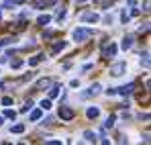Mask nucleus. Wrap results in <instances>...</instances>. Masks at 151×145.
<instances>
[{
	"instance_id": "nucleus-1",
	"label": "nucleus",
	"mask_w": 151,
	"mask_h": 145,
	"mask_svg": "<svg viewBox=\"0 0 151 145\" xmlns=\"http://www.w3.org/2000/svg\"><path fill=\"white\" fill-rule=\"evenodd\" d=\"M92 37V29H76L74 31V39L76 41H86Z\"/></svg>"
},
{
	"instance_id": "nucleus-2",
	"label": "nucleus",
	"mask_w": 151,
	"mask_h": 145,
	"mask_svg": "<svg viewBox=\"0 0 151 145\" xmlns=\"http://www.w3.org/2000/svg\"><path fill=\"white\" fill-rule=\"evenodd\" d=\"M127 70V63L125 61H119V63H114L112 68H110V76H114V78H119V76H123V72Z\"/></svg>"
},
{
	"instance_id": "nucleus-3",
	"label": "nucleus",
	"mask_w": 151,
	"mask_h": 145,
	"mask_svg": "<svg viewBox=\"0 0 151 145\" xmlns=\"http://www.w3.org/2000/svg\"><path fill=\"white\" fill-rule=\"evenodd\" d=\"M59 117H61L63 121H72V119H74V110L68 108V106H61V108H59Z\"/></svg>"
},
{
	"instance_id": "nucleus-4",
	"label": "nucleus",
	"mask_w": 151,
	"mask_h": 145,
	"mask_svg": "<svg viewBox=\"0 0 151 145\" xmlns=\"http://www.w3.org/2000/svg\"><path fill=\"white\" fill-rule=\"evenodd\" d=\"M102 55H104V57H114V55H116V45H114V43L106 45L104 51H102Z\"/></svg>"
},
{
	"instance_id": "nucleus-5",
	"label": "nucleus",
	"mask_w": 151,
	"mask_h": 145,
	"mask_svg": "<svg viewBox=\"0 0 151 145\" xmlns=\"http://www.w3.org/2000/svg\"><path fill=\"white\" fill-rule=\"evenodd\" d=\"M98 19H100V17H98L96 12H86V14L82 17L84 23H98Z\"/></svg>"
},
{
	"instance_id": "nucleus-6",
	"label": "nucleus",
	"mask_w": 151,
	"mask_h": 145,
	"mask_svg": "<svg viewBox=\"0 0 151 145\" xmlns=\"http://www.w3.org/2000/svg\"><path fill=\"white\" fill-rule=\"evenodd\" d=\"M98 92H100V84H92V86H90V90L82 94V98H88V96H92V94H98Z\"/></svg>"
},
{
	"instance_id": "nucleus-7",
	"label": "nucleus",
	"mask_w": 151,
	"mask_h": 145,
	"mask_svg": "<svg viewBox=\"0 0 151 145\" xmlns=\"http://www.w3.org/2000/svg\"><path fill=\"white\" fill-rule=\"evenodd\" d=\"M37 23L41 25V27H47V25L51 23V17H49V14H41V17L37 19Z\"/></svg>"
},
{
	"instance_id": "nucleus-8",
	"label": "nucleus",
	"mask_w": 151,
	"mask_h": 145,
	"mask_svg": "<svg viewBox=\"0 0 151 145\" xmlns=\"http://www.w3.org/2000/svg\"><path fill=\"white\" fill-rule=\"evenodd\" d=\"M135 90V84H129V86H123L121 90H119V94H123V96H127V94H131Z\"/></svg>"
},
{
	"instance_id": "nucleus-9",
	"label": "nucleus",
	"mask_w": 151,
	"mask_h": 145,
	"mask_svg": "<svg viewBox=\"0 0 151 145\" xmlns=\"http://www.w3.org/2000/svg\"><path fill=\"white\" fill-rule=\"evenodd\" d=\"M43 59H45V55H43V53H39V55H35L33 59H29V66H37V63H39V61H43Z\"/></svg>"
},
{
	"instance_id": "nucleus-10",
	"label": "nucleus",
	"mask_w": 151,
	"mask_h": 145,
	"mask_svg": "<svg viewBox=\"0 0 151 145\" xmlns=\"http://www.w3.org/2000/svg\"><path fill=\"white\" fill-rule=\"evenodd\" d=\"M25 125H23V123H19V125H14V127H12V129H10V133H17V135H19V133H25Z\"/></svg>"
},
{
	"instance_id": "nucleus-11",
	"label": "nucleus",
	"mask_w": 151,
	"mask_h": 145,
	"mask_svg": "<svg viewBox=\"0 0 151 145\" xmlns=\"http://www.w3.org/2000/svg\"><path fill=\"white\" fill-rule=\"evenodd\" d=\"M51 2H53V0H37V2H35V8H47Z\"/></svg>"
},
{
	"instance_id": "nucleus-12",
	"label": "nucleus",
	"mask_w": 151,
	"mask_h": 145,
	"mask_svg": "<svg viewBox=\"0 0 151 145\" xmlns=\"http://www.w3.org/2000/svg\"><path fill=\"white\" fill-rule=\"evenodd\" d=\"M133 47V37H131V35H129V37H125V39H123V49H131Z\"/></svg>"
},
{
	"instance_id": "nucleus-13",
	"label": "nucleus",
	"mask_w": 151,
	"mask_h": 145,
	"mask_svg": "<svg viewBox=\"0 0 151 145\" xmlns=\"http://www.w3.org/2000/svg\"><path fill=\"white\" fill-rule=\"evenodd\" d=\"M98 117H100L98 108H88V119H98Z\"/></svg>"
},
{
	"instance_id": "nucleus-14",
	"label": "nucleus",
	"mask_w": 151,
	"mask_h": 145,
	"mask_svg": "<svg viewBox=\"0 0 151 145\" xmlns=\"http://www.w3.org/2000/svg\"><path fill=\"white\" fill-rule=\"evenodd\" d=\"M41 115H43V108L33 110V113H31V121H39V119H41Z\"/></svg>"
},
{
	"instance_id": "nucleus-15",
	"label": "nucleus",
	"mask_w": 151,
	"mask_h": 145,
	"mask_svg": "<svg viewBox=\"0 0 151 145\" xmlns=\"http://www.w3.org/2000/svg\"><path fill=\"white\" fill-rule=\"evenodd\" d=\"M47 86H51V80H49V78H45V80H39V82H37V88H47Z\"/></svg>"
},
{
	"instance_id": "nucleus-16",
	"label": "nucleus",
	"mask_w": 151,
	"mask_h": 145,
	"mask_svg": "<svg viewBox=\"0 0 151 145\" xmlns=\"http://www.w3.org/2000/svg\"><path fill=\"white\" fill-rule=\"evenodd\" d=\"M84 137H86V141H90V143H94V141H96V135H94L92 131H86V133H84Z\"/></svg>"
},
{
	"instance_id": "nucleus-17",
	"label": "nucleus",
	"mask_w": 151,
	"mask_h": 145,
	"mask_svg": "<svg viewBox=\"0 0 151 145\" xmlns=\"http://www.w3.org/2000/svg\"><path fill=\"white\" fill-rule=\"evenodd\" d=\"M63 47H65V43H63V41H57V43L53 45V53H59Z\"/></svg>"
},
{
	"instance_id": "nucleus-18",
	"label": "nucleus",
	"mask_w": 151,
	"mask_h": 145,
	"mask_svg": "<svg viewBox=\"0 0 151 145\" xmlns=\"http://www.w3.org/2000/svg\"><path fill=\"white\" fill-rule=\"evenodd\" d=\"M129 21H131V17H129V12H127V10H123V12H121V23H123V25H127Z\"/></svg>"
},
{
	"instance_id": "nucleus-19",
	"label": "nucleus",
	"mask_w": 151,
	"mask_h": 145,
	"mask_svg": "<svg viewBox=\"0 0 151 145\" xmlns=\"http://www.w3.org/2000/svg\"><path fill=\"white\" fill-rule=\"evenodd\" d=\"M10 68H12V70H19V68H23V61H21V59H14V61L10 63Z\"/></svg>"
},
{
	"instance_id": "nucleus-20",
	"label": "nucleus",
	"mask_w": 151,
	"mask_h": 145,
	"mask_svg": "<svg viewBox=\"0 0 151 145\" xmlns=\"http://www.w3.org/2000/svg\"><path fill=\"white\" fill-rule=\"evenodd\" d=\"M41 108H43V110H49L51 108V100H41Z\"/></svg>"
},
{
	"instance_id": "nucleus-21",
	"label": "nucleus",
	"mask_w": 151,
	"mask_h": 145,
	"mask_svg": "<svg viewBox=\"0 0 151 145\" xmlns=\"http://www.w3.org/2000/svg\"><path fill=\"white\" fill-rule=\"evenodd\" d=\"M57 94H59V88H57V86H53V88L49 90V98H55Z\"/></svg>"
},
{
	"instance_id": "nucleus-22",
	"label": "nucleus",
	"mask_w": 151,
	"mask_h": 145,
	"mask_svg": "<svg viewBox=\"0 0 151 145\" xmlns=\"http://www.w3.org/2000/svg\"><path fill=\"white\" fill-rule=\"evenodd\" d=\"M114 119H116V117H114V115H110V117H108V119H106V127H108V129H110V127H112V125H114Z\"/></svg>"
},
{
	"instance_id": "nucleus-23",
	"label": "nucleus",
	"mask_w": 151,
	"mask_h": 145,
	"mask_svg": "<svg viewBox=\"0 0 151 145\" xmlns=\"http://www.w3.org/2000/svg\"><path fill=\"white\" fill-rule=\"evenodd\" d=\"M4 117H6V119H14L17 113H14V110H4Z\"/></svg>"
},
{
	"instance_id": "nucleus-24",
	"label": "nucleus",
	"mask_w": 151,
	"mask_h": 145,
	"mask_svg": "<svg viewBox=\"0 0 151 145\" xmlns=\"http://www.w3.org/2000/svg\"><path fill=\"white\" fill-rule=\"evenodd\" d=\"M2 104H4V106H10V104H12V98H10V96L2 98Z\"/></svg>"
},
{
	"instance_id": "nucleus-25",
	"label": "nucleus",
	"mask_w": 151,
	"mask_h": 145,
	"mask_svg": "<svg viewBox=\"0 0 151 145\" xmlns=\"http://www.w3.org/2000/svg\"><path fill=\"white\" fill-rule=\"evenodd\" d=\"M43 37H45V39H51V37H53V31H45Z\"/></svg>"
},
{
	"instance_id": "nucleus-26",
	"label": "nucleus",
	"mask_w": 151,
	"mask_h": 145,
	"mask_svg": "<svg viewBox=\"0 0 151 145\" xmlns=\"http://www.w3.org/2000/svg\"><path fill=\"white\" fill-rule=\"evenodd\" d=\"M31 106H33V102H31V100H29V102H27L25 106H23V113H27V110H29V108H31Z\"/></svg>"
},
{
	"instance_id": "nucleus-27",
	"label": "nucleus",
	"mask_w": 151,
	"mask_h": 145,
	"mask_svg": "<svg viewBox=\"0 0 151 145\" xmlns=\"http://www.w3.org/2000/svg\"><path fill=\"white\" fill-rule=\"evenodd\" d=\"M141 63H143V66H145V68H147V66H149V59H147V53H145V57H143V59H141Z\"/></svg>"
},
{
	"instance_id": "nucleus-28",
	"label": "nucleus",
	"mask_w": 151,
	"mask_h": 145,
	"mask_svg": "<svg viewBox=\"0 0 151 145\" xmlns=\"http://www.w3.org/2000/svg\"><path fill=\"white\" fill-rule=\"evenodd\" d=\"M21 2H25V0H12V4H21Z\"/></svg>"
},
{
	"instance_id": "nucleus-29",
	"label": "nucleus",
	"mask_w": 151,
	"mask_h": 145,
	"mask_svg": "<svg viewBox=\"0 0 151 145\" xmlns=\"http://www.w3.org/2000/svg\"><path fill=\"white\" fill-rule=\"evenodd\" d=\"M78 2H86V0H78Z\"/></svg>"
},
{
	"instance_id": "nucleus-30",
	"label": "nucleus",
	"mask_w": 151,
	"mask_h": 145,
	"mask_svg": "<svg viewBox=\"0 0 151 145\" xmlns=\"http://www.w3.org/2000/svg\"><path fill=\"white\" fill-rule=\"evenodd\" d=\"M0 125H2V117H0Z\"/></svg>"
}]
</instances>
